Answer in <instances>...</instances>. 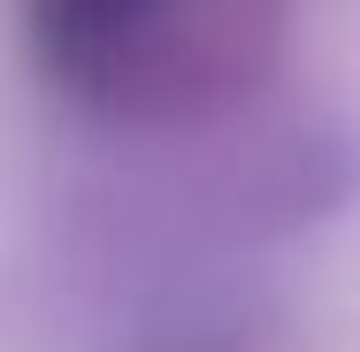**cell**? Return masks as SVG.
Masks as SVG:
<instances>
[{"instance_id": "obj_1", "label": "cell", "mask_w": 360, "mask_h": 352, "mask_svg": "<svg viewBox=\"0 0 360 352\" xmlns=\"http://www.w3.org/2000/svg\"><path fill=\"white\" fill-rule=\"evenodd\" d=\"M299 0H23L46 84L123 131H200L284 62Z\"/></svg>"}, {"instance_id": "obj_2", "label": "cell", "mask_w": 360, "mask_h": 352, "mask_svg": "<svg viewBox=\"0 0 360 352\" xmlns=\"http://www.w3.org/2000/svg\"><path fill=\"white\" fill-rule=\"evenodd\" d=\"M123 352H269V337L238 306H176V314L139 322L123 337Z\"/></svg>"}]
</instances>
